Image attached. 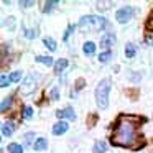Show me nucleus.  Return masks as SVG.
I'll return each mask as SVG.
<instances>
[{"mask_svg": "<svg viewBox=\"0 0 153 153\" xmlns=\"http://www.w3.org/2000/svg\"><path fill=\"white\" fill-rule=\"evenodd\" d=\"M105 150H107V143L104 140H97L94 143V148H92L94 153H105Z\"/></svg>", "mask_w": 153, "mask_h": 153, "instance_id": "nucleus-10", "label": "nucleus"}, {"mask_svg": "<svg viewBox=\"0 0 153 153\" xmlns=\"http://www.w3.org/2000/svg\"><path fill=\"white\" fill-rule=\"evenodd\" d=\"M8 153H23V146L18 143H10L8 145Z\"/></svg>", "mask_w": 153, "mask_h": 153, "instance_id": "nucleus-16", "label": "nucleus"}, {"mask_svg": "<svg viewBox=\"0 0 153 153\" xmlns=\"http://www.w3.org/2000/svg\"><path fill=\"white\" fill-rule=\"evenodd\" d=\"M68 128H69V125H68L64 120H61V122L56 123V125H53V133L54 135H63V133L68 132Z\"/></svg>", "mask_w": 153, "mask_h": 153, "instance_id": "nucleus-8", "label": "nucleus"}, {"mask_svg": "<svg viewBox=\"0 0 153 153\" xmlns=\"http://www.w3.org/2000/svg\"><path fill=\"white\" fill-rule=\"evenodd\" d=\"M33 117V109L31 107H25L23 109V119H31Z\"/></svg>", "mask_w": 153, "mask_h": 153, "instance_id": "nucleus-24", "label": "nucleus"}, {"mask_svg": "<svg viewBox=\"0 0 153 153\" xmlns=\"http://www.w3.org/2000/svg\"><path fill=\"white\" fill-rule=\"evenodd\" d=\"M73 31H74V25H69V28H68V31H66V35H64L63 40H64V41H68V38H69V35L73 33Z\"/></svg>", "mask_w": 153, "mask_h": 153, "instance_id": "nucleus-29", "label": "nucleus"}, {"mask_svg": "<svg viewBox=\"0 0 153 153\" xmlns=\"http://www.w3.org/2000/svg\"><path fill=\"white\" fill-rule=\"evenodd\" d=\"M133 17V8L132 7H123V8H119L115 13V20L119 23H127L130 22V18Z\"/></svg>", "mask_w": 153, "mask_h": 153, "instance_id": "nucleus-5", "label": "nucleus"}, {"mask_svg": "<svg viewBox=\"0 0 153 153\" xmlns=\"http://www.w3.org/2000/svg\"><path fill=\"white\" fill-rule=\"evenodd\" d=\"M33 5H35V2H30V0L28 2L27 0H22L20 2V8H28V7H33Z\"/></svg>", "mask_w": 153, "mask_h": 153, "instance_id": "nucleus-27", "label": "nucleus"}, {"mask_svg": "<svg viewBox=\"0 0 153 153\" xmlns=\"http://www.w3.org/2000/svg\"><path fill=\"white\" fill-rule=\"evenodd\" d=\"M12 97H7V99H4L2 100V105H0V110H2V112H5V110L8 109V107H10V104H12Z\"/></svg>", "mask_w": 153, "mask_h": 153, "instance_id": "nucleus-20", "label": "nucleus"}, {"mask_svg": "<svg viewBox=\"0 0 153 153\" xmlns=\"http://www.w3.org/2000/svg\"><path fill=\"white\" fill-rule=\"evenodd\" d=\"M68 68V59H58L56 64H54V73L56 74H61L64 69Z\"/></svg>", "mask_w": 153, "mask_h": 153, "instance_id": "nucleus-11", "label": "nucleus"}, {"mask_svg": "<svg viewBox=\"0 0 153 153\" xmlns=\"http://www.w3.org/2000/svg\"><path fill=\"white\" fill-rule=\"evenodd\" d=\"M35 89H36V81H35V77L33 76H27L25 81L22 82L20 92L23 94V96H30V94L35 92Z\"/></svg>", "mask_w": 153, "mask_h": 153, "instance_id": "nucleus-4", "label": "nucleus"}, {"mask_svg": "<svg viewBox=\"0 0 153 153\" xmlns=\"http://www.w3.org/2000/svg\"><path fill=\"white\" fill-rule=\"evenodd\" d=\"M33 137H35L33 132L27 133V135H25V145H31V138H33Z\"/></svg>", "mask_w": 153, "mask_h": 153, "instance_id": "nucleus-28", "label": "nucleus"}, {"mask_svg": "<svg viewBox=\"0 0 153 153\" xmlns=\"http://www.w3.org/2000/svg\"><path fill=\"white\" fill-rule=\"evenodd\" d=\"M56 115H58V119H71V120L76 119V114H74L73 107H66V109H63V110H58Z\"/></svg>", "mask_w": 153, "mask_h": 153, "instance_id": "nucleus-7", "label": "nucleus"}, {"mask_svg": "<svg viewBox=\"0 0 153 153\" xmlns=\"http://www.w3.org/2000/svg\"><path fill=\"white\" fill-rule=\"evenodd\" d=\"M33 148L36 152H41V150H46L48 148V140L46 138H38L36 142L33 143Z\"/></svg>", "mask_w": 153, "mask_h": 153, "instance_id": "nucleus-12", "label": "nucleus"}, {"mask_svg": "<svg viewBox=\"0 0 153 153\" xmlns=\"http://www.w3.org/2000/svg\"><path fill=\"white\" fill-rule=\"evenodd\" d=\"M45 46H48V50L50 51H56V41L53 40V38H45Z\"/></svg>", "mask_w": 153, "mask_h": 153, "instance_id": "nucleus-17", "label": "nucleus"}, {"mask_svg": "<svg viewBox=\"0 0 153 153\" xmlns=\"http://www.w3.org/2000/svg\"><path fill=\"white\" fill-rule=\"evenodd\" d=\"M146 30H148V31H153V15L148 18V22H146Z\"/></svg>", "mask_w": 153, "mask_h": 153, "instance_id": "nucleus-30", "label": "nucleus"}, {"mask_svg": "<svg viewBox=\"0 0 153 153\" xmlns=\"http://www.w3.org/2000/svg\"><path fill=\"white\" fill-rule=\"evenodd\" d=\"M35 59H36L38 63H41V64H46V66H53V58H50V56H36Z\"/></svg>", "mask_w": 153, "mask_h": 153, "instance_id": "nucleus-15", "label": "nucleus"}, {"mask_svg": "<svg viewBox=\"0 0 153 153\" xmlns=\"http://www.w3.org/2000/svg\"><path fill=\"white\" fill-rule=\"evenodd\" d=\"M10 82H12L10 77H7L5 74H2V79H0V87H2V89H5V87H7Z\"/></svg>", "mask_w": 153, "mask_h": 153, "instance_id": "nucleus-22", "label": "nucleus"}, {"mask_svg": "<svg viewBox=\"0 0 153 153\" xmlns=\"http://www.w3.org/2000/svg\"><path fill=\"white\" fill-rule=\"evenodd\" d=\"M25 35L28 40H33V38H36V30H25Z\"/></svg>", "mask_w": 153, "mask_h": 153, "instance_id": "nucleus-26", "label": "nucleus"}, {"mask_svg": "<svg viewBox=\"0 0 153 153\" xmlns=\"http://www.w3.org/2000/svg\"><path fill=\"white\" fill-rule=\"evenodd\" d=\"M114 43H115V35L114 33L102 35V38H100V48H110V46H114Z\"/></svg>", "mask_w": 153, "mask_h": 153, "instance_id": "nucleus-6", "label": "nucleus"}, {"mask_svg": "<svg viewBox=\"0 0 153 153\" xmlns=\"http://www.w3.org/2000/svg\"><path fill=\"white\" fill-rule=\"evenodd\" d=\"M135 53H137L135 45H133V43H127V46H125V56L127 58H133V56H135Z\"/></svg>", "mask_w": 153, "mask_h": 153, "instance_id": "nucleus-14", "label": "nucleus"}, {"mask_svg": "<svg viewBox=\"0 0 153 153\" xmlns=\"http://www.w3.org/2000/svg\"><path fill=\"white\" fill-rule=\"evenodd\" d=\"M5 22H7L5 25H7V28H8V30H12V31H13V30H15V17H8Z\"/></svg>", "mask_w": 153, "mask_h": 153, "instance_id": "nucleus-23", "label": "nucleus"}, {"mask_svg": "<svg viewBox=\"0 0 153 153\" xmlns=\"http://www.w3.org/2000/svg\"><path fill=\"white\" fill-rule=\"evenodd\" d=\"M84 53H86L87 56H92V54L96 53V45H94L92 41H87V43H84Z\"/></svg>", "mask_w": 153, "mask_h": 153, "instance_id": "nucleus-13", "label": "nucleus"}, {"mask_svg": "<svg viewBox=\"0 0 153 153\" xmlns=\"http://www.w3.org/2000/svg\"><path fill=\"white\" fill-rule=\"evenodd\" d=\"M137 120L138 117H130V115H120L115 123V128L112 133V145L117 146H130L135 148V142H138V132H137Z\"/></svg>", "mask_w": 153, "mask_h": 153, "instance_id": "nucleus-1", "label": "nucleus"}, {"mask_svg": "<svg viewBox=\"0 0 153 153\" xmlns=\"http://www.w3.org/2000/svg\"><path fill=\"white\" fill-rule=\"evenodd\" d=\"M51 99L58 100V89H56V87H53V91H51Z\"/></svg>", "mask_w": 153, "mask_h": 153, "instance_id": "nucleus-31", "label": "nucleus"}, {"mask_svg": "<svg viewBox=\"0 0 153 153\" xmlns=\"http://www.w3.org/2000/svg\"><path fill=\"white\" fill-rule=\"evenodd\" d=\"M110 58H112V53H110V51H105V53H100L99 61H100V63H107Z\"/></svg>", "mask_w": 153, "mask_h": 153, "instance_id": "nucleus-21", "label": "nucleus"}, {"mask_svg": "<svg viewBox=\"0 0 153 153\" xmlns=\"http://www.w3.org/2000/svg\"><path fill=\"white\" fill-rule=\"evenodd\" d=\"M13 132H15L13 122H4V125H2V135H4V137H10Z\"/></svg>", "mask_w": 153, "mask_h": 153, "instance_id": "nucleus-9", "label": "nucleus"}, {"mask_svg": "<svg viewBox=\"0 0 153 153\" xmlns=\"http://www.w3.org/2000/svg\"><path fill=\"white\" fill-rule=\"evenodd\" d=\"M20 79H22V73H20V71H15V73H12V76H10V81H12V82H18Z\"/></svg>", "mask_w": 153, "mask_h": 153, "instance_id": "nucleus-25", "label": "nucleus"}, {"mask_svg": "<svg viewBox=\"0 0 153 153\" xmlns=\"http://www.w3.org/2000/svg\"><path fill=\"white\" fill-rule=\"evenodd\" d=\"M56 5H58V2H56V0H51V2H46V4H45L43 12H45V13H48V12H51V10H53V7H56Z\"/></svg>", "mask_w": 153, "mask_h": 153, "instance_id": "nucleus-19", "label": "nucleus"}, {"mask_svg": "<svg viewBox=\"0 0 153 153\" xmlns=\"http://www.w3.org/2000/svg\"><path fill=\"white\" fill-rule=\"evenodd\" d=\"M110 87H112V81L109 77L102 79L96 87V102L100 109H107L109 105V92H110Z\"/></svg>", "mask_w": 153, "mask_h": 153, "instance_id": "nucleus-3", "label": "nucleus"}, {"mask_svg": "<svg viewBox=\"0 0 153 153\" xmlns=\"http://www.w3.org/2000/svg\"><path fill=\"white\" fill-rule=\"evenodd\" d=\"M79 30L81 31H100L107 27V20L97 15H87L79 20Z\"/></svg>", "mask_w": 153, "mask_h": 153, "instance_id": "nucleus-2", "label": "nucleus"}, {"mask_svg": "<svg viewBox=\"0 0 153 153\" xmlns=\"http://www.w3.org/2000/svg\"><path fill=\"white\" fill-rule=\"evenodd\" d=\"M97 10H100V12H105V10H109L110 7H112V2H97Z\"/></svg>", "mask_w": 153, "mask_h": 153, "instance_id": "nucleus-18", "label": "nucleus"}]
</instances>
